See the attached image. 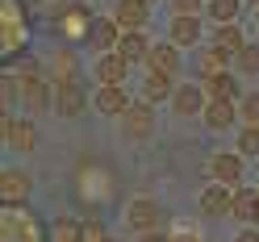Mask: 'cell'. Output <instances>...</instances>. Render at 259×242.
Instances as JSON below:
<instances>
[{
    "label": "cell",
    "instance_id": "cell-10",
    "mask_svg": "<svg viewBox=\"0 0 259 242\" xmlns=\"http://www.w3.org/2000/svg\"><path fill=\"white\" fill-rule=\"evenodd\" d=\"M125 71H130V63H125L117 51H109V55H96V63H92V75L101 79V88H117L121 79H125Z\"/></svg>",
    "mask_w": 259,
    "mask_h": 242
},
{
    "label": "cell",
    "instance_id": "cell-27",
    "mask_svg": "<svg viewBox=\"0 0 259 242\" xmlns=\"http://www.w3.org/2000/svg\"><path fill=\"white\" fill-rule=\"evenodd\" d=\"M238 155H242V159H259V125H242V134H238Z\"/></svg>",
    "mask_w": 259,
    "mask_h": 242
},
{
    "label": "cell",
    "instance_id": "cell-5",
    "mask_svg": "<svg viewBox=\"0 0 259 242\" xmlns=\"http://www.w3.org/2000/svg\"><path fill=\"white\" fill-rule=\"evenodd\" d=\"M92 101H88V92L79 79H67V84H55V109H59V117H79Z\"/></svg>",
    "mask_w": 259,
    "mask_h": 242
},
{
    "label": "cell",
    "instance_id": "cell-28",
    "mask_svg": "<svg viewBox=\"0 0 259 242\" xmlns=\"http://www.w3.org/2000/svg\"><path fill=\"white\" fill-rule=\"evenodd\" d=\"M238 117H242V125H259V92H247L238 101Z\"/></svg>",
    "mask_w": 259,
    "mask_h": 242
},
{
    "label": "cell",
    "instance_id": "cell-34",
    "mask_svg": "<svg viewBox=\"0 0 259 242\" xmlns=\"http://www.w3.org/2000/svg\"><path fill=\"white\" fill-rule=\"evenodd\" d=\"M171 242H201L197 234H171Z\"/></svg>",
    "mask_w": 259,
    "mask_h": 242
},
{
    "label": "cell",
    "instance_id": "cell-24",
    "mask_svg": "<svg viewBox=\"0 0 259 242\" xmlns=\"http://www.w3.org/2000/svg\"><path fill=\"white\" fill-rule=\"evenodd\" d=\"M205 9L218 25H234L238 13H242V0H205Z\"/></svg>",
    "mask_w": 259,
    "mask_h": 242
},
{
    "label": "cell",
    "instance_id": "cell-9",
    "mask_svg": "<svg viewBox=\"0 0 259 242\" xmlns=\"http://www.w3.org/2000/svg\"><path fill=\"white\" fill-rule=\"evenodd\" d=\"M46 79L51 84H67V79H79V63L71 46H59V51L46 59Z\"/></svg>",
    "mask_w": 259,
    "mask_h": 242
},
{
    "label": "cell",
    "instance_id": "cell-16",
    "mask_svg": "<svg viewBox=\"0 0 259 242\" xmlns=\"http://www.w3.org/2000/svg\"><path fill=\"white\" fill-rule=\"evenodd\" d=\"M201 117H205L209 130H230V125L238 121V101H209Z\"/></svg>",
    "mask_w": 259,
    "mask_h": 242
},
{
    "label": "cell",
    "instance_id": "cell-18",
    "mask_svg": "<svg viewBox=\"0 0 259 242\" xmlns=\"http://www.w3.org/2000/svg\"><path fill=\"white\" fill-rule=\"evenodd\" d=\"M147 71H163V75H176L180 71V46H151L147 55Z\"/></svg>",
    "mask_w": 259,
    "mask_h": 242
},
{
    "label": "cell",
    "instance_id": "cell-32",
    "mask_svg": "<svg viewBox=\"0 0 259 242\" xmlns=\"http://www.w3.org/2000/svg\"><path fill=\"white\" fill-rule=\"evenodd\" d=\"M234 242H259V225H247V230H242Z\"/></svg>",
    "mask_w": 259,
    "mask_h": 242
},
{
    "label": "cell",
    "instance_id": "cell-7",
    "mask_svg": "<svg viewBox=\"0 0 259 242\" xmlns=\"http://www.w3.org/2000/svg\"><path fill=\"white\" fill-rule=\"evenodd\" d=\"M5 147L9 151H34L38 147V125L29 117H5Z\"/></svg>",
    "mask_w": 259,
    "mask_h": 242
},
{
    "label": "cell",
    "instance_id": "cell-26",
    "mask_svg": "<svg viewBox=\"0 0 259 242\" xmlns=\"http://www.w3.org/2000/svg\"><path fill=\"white\" fill-rule=\"evenodd\" d=\"M234 71H238V75H259V46H255V42H247V46L234 55Z\"/></svg>",
    "mask_w": 259,
    "mask_h": 242
},
{
    "label": "cell",
    "instance_id": "cell-39",
    "mask_svg": "<svg viewBox=\"0 0 259 242\" xmlns=\"http://www.w3.org/2000/svg\"><path fill=\"white\" fill-rule=\"evenodd\" d=\"M147 5H151V0H147Z\"/></svg>",
    "mask_w": 259,
    "mask_h": 242
},
{
    "label": "cell",
    "instance_id": "cell-4",
    "mask_svg": "<svg viewBox=\"0 0 259 242\" xmlns=\"http://www.w3.org/2000/svg\"><path fill=\"white\" fill-rule=\"evenodd\" d=\"M29 188H34V175L21 171V167H9L5 175H0V201H5L9 209H17L29 201Z\"/></svg>",
    "mask_w": 259,
    "mask_h": 242
},
{
    "label": "cell",
    "instance_id": "cell-31",
    "mask_svg": "<svg viewBox=\"0 0 259 242\" xmlns=\"http://www.w3.org/2000/svg\"><path fill=\"white\" fill-rule=\"evenodd\" d=\"M84 242H109V234H105V225L96 221V217H92V221H84Z\"/></svg>",
    "mask_w": 259,
    "mask_h": 242
},
{
    "label": "cell",
    "instance_id": "cell-1",
    "mask_svg": "<svg viewBox=\"0 0 259 242\" xmlns=\"http://www.w3.org/2000/svg\"><path fill=\"white\" fill-rule=\"evenodd\" d=\"M151 134H155V105L138 96V101L121 113V138H125V142H134V147H142Z\"/></svg>",
    "mask_w": 259,
    "mask_h": 242
},
{
    "label": "cell",
    "instance_id": "cell-2",
    "mask_svg": "<svg viewBox=\"0 0 259 242\" xmlns=\"http://www.w3.org/2000/svg\"><path fill=\"white\" fill-rule=\"evenodd\" d=\"M159 221H163V209H159L155 197H134V201L125 205V225L134 234H155Z\"/></svg>",
    "mask_w": 259,
    "mask_h": 242
},
{
    "label": "cell",
    "instance_id": "cell-11",
    "mask_svg": "<svg viewBox=\"0 0 259 242\" xmlns=\"http://www.w3.org/2000/svg\"><path fill=\"white\" fill-rule=\"evenodd\" d=\"M92 13H84V9H67V13H59V21H55V29L67 42H79V38H88L92 34Z\"/></svg>",
    "mask_w": 259,
    "mask_h": 242
},
{
    "label": "cell",
    "instance_id": "cell-35",
    "mask_svg": "<svg viewBox=\"0 0 259 242\" xmlns=\"http://www.w3.org/2000/svg\"><path fill=\"white\" fill-rule=\"evenodd\" d=\"M251 5H255V9H259V0H251Z\"/></svg>",
    "mask_w": 259,
    "mask_h": 242
},
{
    "label": "cell",
    "instance_id": "cell-3",
    "mask_svg": "<svg viewBox=\"0 0 259 242\" xmlns=\"http://www.w3.org/2000/svg\"><path fill=\"white\" fill-rule=\"evenodd\" d=\"M21 109L25 113H51L55 109V84L46 75H25L21 79Z\"/></svg>",
    "mask_w": 259,
    "mask_h": 242
},
{
    "label": "cell",
    "instance_id": "cell-12",
    "mask_svg": "<svg viewBox=\"0 0 259 242\" xmlns=\"http://www.w3.org/2000/svg\"><path fill=\"white\" fill-rule=\"evenodd\" d=\"M201 213L205 217H226L234 209V188H226V184H209L205 192H201Z\"/></svg>",
    "mask_w": 259,
    "mask_h": 242
},
{
    "label": "cell",
    "instance_id": "cell-13",
    "mask_svg": "<svg viewBox=\"0 0 259 242\" xmlns=\"http://www.w3.org/2000/svg\"><path fill=\"white\" fill-rule=\"evenodd\" d=\"M121 34H125V29L117 25V17H96V21H92V34H88V42H92L101 55H109V51H117Z\"/></svg>",
    "mask_w": 259,
    "mask_h": 242
},
{
    "label": "cell",
    "instance_id": "cell-25",
    "mask_svg": "<svg viewBox=\"0 0 259 242\" xmlns=\"http://www.w3.org/2000/svg\"><path fill=\"white\" fill-rule=\"evenodd\" d=\"M51 242H84V221L59 217V221L51 225Z\"/></svg>",
    "mask_w": 259,
    "mask_h": 242
},
{
    "label": "cell",
    "instance_id": "cell-20",
    "mask_svg": "<svg viewBox=\"0 0 259 242\" xmlns=\"http://www.w3.org/2000/svg\"><path fill=\"white\" fill-rule=\"evenodd\" d=\"M230 217L247 221V225L259 217V188H234V209H230Z\"/></svg>",
    "mask_w": 259,
    "mask_h": 242
},
{
    "label": "cell",
    "instance_id": "cell-37",
    "mask_svg": "<svg viewBox=\"0 0 259 242\" xmlns=\"http://www.w3.org/2000/svg\"><path fill=\"white\" fill-rule=\"evenodd\" d=\"M255 225H259V217H255Z\"/></svg>",
    "mask_w": 259,
    "mask_h": 242
},
{
    "label": "cell",
    "instance_id": "cell-30",
    "mask_svg": "<svg viewBox=\"0 0 259 242\" xmlns=\"http://www.w3.org/2000/svg\"><path fill=\"white\" fill-rule=\"evenodd\" d=\"M171 9H176V17H197L205 9V0H171Z\"/></svg>",
    "mask_w": 259,
    "mask_h": 242
},
{
    "label": "cell",
    "instance_id": "cell-6",
    "mask_svg": "<svg viewBox=\"0 0 259 242\" xmlns=\"http://www.w3.org/2000/svg\"><path fill=\"white\" fill-rule=\"evenodd\" d=\"M205 105H209V96H205V84H180L176 88V96H171V113L176 117H197V113H205Z\"/></svg>",
    "mask_w": 259,
    "mask_h": 242
},
{
    "label": "cell",
    "instance_id": "cell-14",
    "mask_svg": "<svg viewBox=\"0 0 259 242\" xmlns=\"http://www.w3.org/2000/svg\"><path fill=\"white\" fill-rule=\"evenodd\" d=\"M130 105H134V101L125 96L121 84H117V88H96V96H92V109L101 113V117H121Z\"/></svg>",
    "mask_w": 259,
    "mask_h": 242
},
{
    "label": "cell",
    "instance_id": "cell-33",
    "mask_svg": "<svg viewBox=\"0 0 259 242\" xmlns=\"http://www.w3.org/2000/svg\"><path fill=\"white\" fill-rule=\"evenodd\" d=\"M138 242H171L163 230H155V234H138Z\"/></svg>",
    "mask_w": 259,
    "mask_h": 242
},
{
    "label": "cell",
    "instance_id": "cell-21",
    "mask_svg": "<svg viewBox=\"0 0 259 242\" xmlns=\"http://www.w3.org/2000/svg\"><path fill=\"white\" fill-rule=\"evenodd\" d=\"M209 46H213L218 55L230 59V55H238L242 46H247V38H242V29H238V25H218V34H213V42H209Z\"/></svg>",
    "mask_w": 259,
    "mask_h": 242
},
{
    "label": "cell",
    "instance_id": "cell-15",
    "mask_svg": "<svg viewBox=\"0 0 259 242\" xmlns=\"http://www.w3.org/2000/svg\"><path fill=\"white\" fill-rule=\"evenodd\" d=\"M147 9H151L147 0H117V5H113V17H117L121 29H142V25H147V17H151Z\"/></svg>",
    "mask_w": 259,
    "mask_h": 242
},
{
    "label": "cell",
    "instance_id": "cell-19",
    "mask_svg": "<svg viewBox=\"0 0 259 242\" xmlns=\"http://www.w3.org/2000/svg\"><path fill=\"white\" fill-rule=\"evenodd\" d=\"M205 96H209V101H242V96H238V79H234L230 71L209 75V79H205Z\"/></svg>",
    "mask_w": 259,
    "mask_h": 242
},
{
    "label": "cell",
    "instance_id": "cell-36",
    "mask_svg": "<svg viewBox=\"0 0 259 242\" xmlns=\"http://www.w3.org/2000/svg\"><path fill=\"white\" fill-rule=\"evenodd\" d=\"M109 242H117V238H109Z\"/></svg>",
    "mask_w": 259,
    "mask_h": 242
},
{
    "label": "cell",
    "instance_id": "cell-8",
    "mask_svg": "<svg viewBox=\"0 0 259 242\" xmlns=\"http://www.w3.org/2000/svg\"><path fill=\"white\" fill-rule=\"evenodd\" d=\"M209 180L213 184H226V188H238V180H242V155L234 151V155H213L209 159Z\"/></svg>",
    "mask_w": 259,
    "mask_h": 242
},
{
    "label": "cell",
    "instance_id": "cell-29",
    "mask_svg": "<svg viewBox=\"0 0 259 242\" xmlns=\"http://www.w3.org/2000/svg\"><path fill=\"white\" fill-rule=\"evenodd\" d=\"M201 71H205V79H209V75H222V71H226V55H218L213 46H209V51L201 55Z\"/></svg>",
    "mask_w": 259,
    "mask_h": 242
},
{
    "label": "cell",
    "instance_id": "cell-23",
    "mask_svg": "<svg viewBox=\"0 0 259 242\" xmlns=\"http://www.w3.org/2000/svg\"><path fill=\"white\" fill-rule=\"evenodd\" d=\"M197 42H201L197 17H171V46H197Z\"/></svg>",
    "mask_w": 259,
    "mask_h": 242
},
{
    "label": "cell",
    "instance_id": "cell-17",
    "mask_svg": "<svg viewBox=\"0 0 259 242\" xmlns=\"http://www.w3.org/2000/svg\"><path fill=\"white\" fill-rule=\"evenodd\" d=\"M117 55H121L125 63H147V55H151L147 34H142V29H125L121 42H117Z\"/></svg>",
    "mask_w": 259,
    "mask_h": 242
},
{
    "label": "cell",
    "instance_id": "cell-38",
    "mask_svg": "<svg viewBox=\"0 0 259 242\" xmlns=\"http://www.w3.org/2000/svg\"><path fill=\"white\" fill-rule=\"evenodd\" d=\"M255 17H259V13H255Z\"/></svg>",
    "mask_w": 259,
    "mask_h": 242
},
{
    "label": "cell",
    "instance_id": "cell-22",
    "mask_svg": "<svg viewBox=\"0 0 259 242\" xmlns=\"http://www.w3.org/2000/svg\"><path fill=\"white\" fill-rule=\"evenodd\" d=\"M176 75H163V71H147V84H142V101H167V96H176Z\"/></svg>",
    "mask_w": 259,
    "mask_h": 242
}]
</instances>
